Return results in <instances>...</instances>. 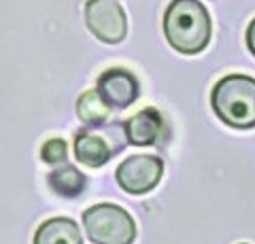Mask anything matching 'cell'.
Segmentation results:
<instances>
[{"instance_id": "cell-10", "label": "cell", "mask_w": 255, "mask_h": 244, "mask_svg": "<svg viewBox=\"0 0 255 244\" xmlns=\"http://www.w3.org/2000/svg\"><path fill=\"white\" fill-rule=\"evenodd\" d=\"M49 185L62 198H77L85 189V176L75 166H62L49 174Z\"/></svg>"}, {"instance_id": "cell-7", "label": "cell", "mask_w": 255, "mask_h": 244, "mask_svg": "<svg viewBox=\"0 0 255 244\" xmlns=\"http://www.w3.org/2000/svg\"><path fill=\"white\" fill-rule=\"evenodd\" d=\"M98 93L109 106L128 108L136 102L140 93L138 79L126 68H111L98 79Z\"/></svg>"}, {"instance_id": "cell-5", "label": "cell", "mask_w": 255, "mask_h": 244, "mask_svg": "<svg viewBox=\"0 0 255 244\" xmlns=\"http://www.w3.org/2000/svg\"><path fill=\"white\" fill-rule=\"evenodd\" d=\"M87 28L102 43H122L128 32V19L117 0H90L85 6Z\"/></svg>"}, {"instance_id": "cell-4", "label": "cell", "mask_w": 255, "mask_h": 244, "mask_svg": "<svg viewBox=\"0 0 255 244\" xmlns=\"http://www.w3.org/2000/svg\"><path fill=\"white\" fill-rule=\"evenodd\" d=\"M122 125H109L98 130H81L75 136V157L83 166L100 168L113 157L124 145L126 134L119 132Z\"/></svg>"}, {"instance_id": "cell-2", "label": "cell", "mask_w": 255, "mask_h": 244, "mask_svg": "<svg viewBox=\"0 0 255 244\" xmlns=\"http://www.w3.org/2000/svg\"><path fill=\"white\" fill-rule=\"evenodd\" d=\"M213 111L219 119L236 130L255 128V79L228 75L213 87Z\"/></svg>"}, {"instance_id": "cell-6", "label": "cell", "mask_w": 255, "mask_h": 244, "mask_svg": "<svg viewBox=\"0 0 255 244\" xmlns=\"http://www.w3.org/2000/svg\"><path fill=\"white\" fill-rule=\"evenodd\" d=\"M164 174V163L157 155H132L117 168L115 178L128 193L140 195L151 191Z\"/></svg>"}, {"instance_id": "cell-11", "label": "cell", "mask_w": 255, "mask_h": 244, "mask_svg": "<svg viewBox=\"0 0 255 244\" xmlns=\"http://www.w3.org/2000/svg\"><path fill=\"white\" fill-rule=\"evenodd\" d=\"M111 106L107 104L102 96L98 93V89H90L85 91L77 102V115L83 123H102L109 117Z\"/></svg>"}, {"instance_id": "cell-8", "label": "cell", "mask_w": 255, "mask_h": 244, "mask_svg": "<svg viewBox=\"0 0 255 244\" xmlns=\"http://www.w3.org/2000/svg\"><path fill=\"white\" fill-rule=\"evenodd\" d=\"M162 125H164L162 115H159L155 108H145V111L130 117L128 123L124 125L126 140L132 145H138V147L155 145L159 134H162Z\"/></svg>"}, {"instance_id": "cell-9", "label": "cell", "mask_w": 255, "mask_h": 244, "mask_svg": "<svg viewBox=\"0 0 255 244\" xmlns=\"http://www.w3.org/2000/svg\"><path fill=\"white\" fill-rule=\"evenodd\" d=\"M34 244H81V234L75 221L66 217H55L36 230Z\"/></svg>"}, {"instance_id": "cell-1", "label": "cell", "mask_w": 255, "mask_h": 244, "mask_svg": "<svg viewBox=\"0 0 255 244\" xmlns=\"http://www.w3.org/2000/svg\"><path fill=\"white\" fill-rule=\"evenodd\" d=\"M168 43L181 53H198L211 41V17L198 0H172L164 15Z\"/></svg>"}, {"instance_id": "cell-3", "label": "cell", "mask_w": 255, "mask_h": 244, "mask_svg": "<svg viewBox=\"0 0 255 244\" xmlns=\"http://www.w3.org/2000/svg\"><path fill=\"white\" fill-rule=\"evenodd\" d=\"M83 225L96 244H132L136 225L124 208L115 204H96L83 212Z\"/></svg>"}, {"instance_id": "cell-13", "label": "cell", "mask_w": 255, "mask_h": 244, "mask_svg": "<svg viewBox=\"0 0 255 244\" xmlns=\"http://www.w3.org/2000/svg\"><path fill=\"white\" fill-rule=\"evenodd\" d=\"M247 47H249V51L255 56V19L247 28Z\"/></svg>"}, {"instance_id": "cell-12", "label": "cell", "mask_w": 255, "mask_h": 244, "mask_svg": "<svg viewBox=\"0 0 255 244\" xmlns=\"http://www.w3.org/2000/svg\"><path fill=\"white\" fill-rule=\"evenodd\" d=\"M41 157L47 163H51V166L62 163L64 160H66V143H64L62 138L47 140V143L43 145V149H41Z\"/></svg>"}]
</instances>
